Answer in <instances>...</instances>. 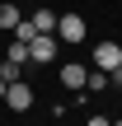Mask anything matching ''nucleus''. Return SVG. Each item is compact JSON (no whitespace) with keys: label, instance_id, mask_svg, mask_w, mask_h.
Segmentation results:
<instances>
[{"label":"nucleus","instance_id":"1","mask_svg":"<svg viewBox=\"0 0 122 126\" xmlns=\"http://www.w3.org/2000/svg\"><path fill=\"white\" fill-rule=\"evenodd\" d=\"M56 42H89V23L80 14H61L56 19Z\"/></svg>","mask_w":122,"mask_h":126},{"label":"nucleus","instance_id":"2","mask_svg":"<svg viewBox=\"0 0 122 126\" xmlns=\"http://www.w3.org/2000/svg\"><path fill=\"white\" fill-rule=\"evenodd\" d=\"M28 61H33V65H52V61H56V33H33Z\"/></svg>","mask_w":122,"mask_h":126},{"label":"nucleus","instance_id":"3","mask_svg":"<svg viewBox=\"0 0 122 126\" xmlns=\"http://www.w3.org/2000/svg\"><path fill=\"white\" fill-rule=\"evenodd\" d=\"M0 103H5L9 112H28V108H33V84H24V79H9Z\"/></svg>","mask_w":122,"mask_h":126},{"label":"nucleus","instance_id":"4","mask_svg":"<svg viewBox=\"0 0 122 126\" xmlns=\"http://www.w3.org/2000/svg\"><path fill=\"white\" fill-rule=\"evenodd\" d=\"M94 65H99V70L122 65V47H118V42H99V47H94Z\"/></svg>","mask_w":122,"mask_h":126},{"label":"nucleus","instance_id":"5","mask_svg":"<svg viewBox=\"0 0 122 126\" xmlns=\"http://www.w3.org/2000/svg\"><path fill=\"white\" fill-rule=\"evenodd\" d=\"M85 75H89V65H80V61H66L56 79H61L66 89H85Z\"/></svg>","mask_w":122,"mask_h":126},{"label":"nucleus","instance_id":"6","mask_svg":"<svg viewBox=\"0 0 122 126\" xmlns=\"http://www.w3.org/2000/svg\"><path fill=\"white\" fill-rule=\"evenodd\" d=\"M5 61H14V65L24 70V65H28V42H19V37H14V42H9V56H5Z\"/></svg>","mask_w":122,"mask_h":126},{"label":"nucleus","instance_id":"7","mask_svg":"<svg viewBox=\"0 0 122 126\" xmlns=\"http://www.w3.org/2000/svg\"><path fill=\"white\" fill-rule=\"evenodd\" d=\"M24 14H19V5H9V0H0V28H14Z\"/></svg>","mask_w":122,"mask_h":126},{"label":"nucleus","instance_id":"8","mask_svg":"<svg viewBox=\"0 0 122 126\" xmlns=\"http://www.w3.org/2000/svg\"><path fill=\"white\" fill-rule=\"evenodd\" d=\"M33 23H38V33H56V14H52V9H38Z\"/></svg>","mask_w":122,"mask_h":126},{"label":"nucleus","instance_id":"9","mask_svg":"<svg viewBox=\"0 0 122 126\" xmlns=\"http://www.w3.org/2000/svg\"><path fill=\"white\" fill-rule=\"evenodd\" d=\"M9 33H14L19 42H33V33H38V23H33V19H19V23H14Z\"/></svg>","mask_w":122,"mask_h":126},{"label":"nucleus","instance_id":"10","mask_svg":"<svg viewBox=\"0 0 122 126\" xmlns=\"http://www.w3.org/2000/svg\"><path fill=\"white\" fill-rule=\"evenodd\" d=\"M85 89H89V94L108 89V70H89V75H85Z\"/></svg>","mask_w":122,"mask_h":126},{"label":"nucleus","instance_id":"11","mask_svg":"<svg viewBox=\"0 0 122 126\" xmlns=\"http://www.w3.org/2000/svg\"><path fill=\"white\" fill-rule=\"evenodd\" d=\"M108 84H113V89H122V65H113V70H108Z\"/></svg>","mask_w":122,"mask_h":126},{"label":"nucleus","instance_id":"12","mask_svg":"<svg viewBox=\"0 0 122 126\" xmlns=\"http://www.w3.org/2000/svg\"><path fill=\"white\" fill-rule=\"evenodd\" d=\"M5 84H9V79H5V75H0V98H5Z\"/></svg>","mask_w":122,"mask_h":126},{"label":"nucleus","instance_id":"13","mask_svg":"<svg viewBox=\"0 0 122 126\" xmlns=\"http://www.w3.org/2000/svg\"><path fill=\"white\" fill-rule=\"evenodd\" d=\"M118 122H122V112H118Z\"/></svg>","mask_w":122,"mask_h":126}]
</instances>
